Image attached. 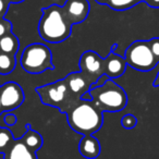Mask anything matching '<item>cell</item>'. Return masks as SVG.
Wrapping results in <instances>:
<instances>
[{
    "instance_id": "1",
    "label": "cell",
    "mask_w": 159,
    "mask_h": 159,
    "mask_svg": "<svg viewBox=\"0 0 159 159\" xmlns=\"http://www.w3.org/2000/svg\"><path fill=\"white\" fill-rule=\"evenodd\" d=\"M70 128L76 133L93 135L100 130L104 123L102 111L94 104L93 100L79 99L72 104L64 112Z\"/></svg>"
},
{
    "instance_id": "2",
    "label": "cell",
    "mask_w": 159,
    "mask_h": 159,
    "mask_svg": "<svg viewBox=\"0 0 159 159\" xmlns=\"http://www.w3.org/2000/svg\"><path fill=\"white\" fill-rule=\"evenodd\" d=\"M38 33L43 40L50 44H59L72 34V24L66 18L61 6L51 5L42 10Z\"/></svg>"
},
{
    "instance_id": "3",
    "label": "cell",
    "mask_w": 159,
    "mask_h": 159,
    "mask_svg": "<svg viewBox=\"0 0 159 159\" xmlns=\"http://www.w3.org/2000/svg\"><path fill=\"white\" fill-rule=\"evenodd\" d=\"M92 100L102 111L118 112L123 110L128 105V95L119 84L111 79L105 81L102 84L92 85L89 89Z\"/></svg>"
},
{
    "instance_id": "4",
    "label": "cell",
    "mask_w": 159,
    "mask_h": 159,
    "mask_svg": "<svg viewBox=\"0 0 159 159\" xmlns=\"http://www.w3.org/2000/svg\"><path fill=\"white\" fill-rule=\"evenodd\" d=\"M21 66L30 74H40L47 70H55L51 51L44 44H31L24 48L21 56Z\"/></svg>"
},
{
    "instance_id": "5",
    "label": "cell",
    "mask_w": 159,
    "mask_h": 159,
    "mask_svg": "<svg viewBox=\"0 0 159 159\" xmlns=\"http://www.w3.org/2000/svg\"><path fill=\"white\" fill-rule=\"evenodd\" d=\"M35 91L43 104L50 107H56L61 113H64L71 105L79 100L73 97L72 94L70 93L64 79L36 87Z\"/></svg>"
},
{
    "instance_id": "6",
    "label": "cell",
    "mask_w": 159,
    "mask_h": 159,
    "mask_svg": "<svg viewBox=\"0 0 159 159\" xmlns=\"http://www.w3.org/2000/svg\"><path fill=\"white\" fill-rule=\"evenodd\" d=\"M124 59L128 66L141 72L152 71L158 62L152 56L147 40H135L125 49Z\"/></svg>"
},
{
    "instance_id": "7",
    "label": "cell",
    "mask_w": 159,
    "mask_h": 159,
    "mask_svg": "<svg viewBox=\"0 0 159 159\" xmlns=\"http://www.w3.org/2000/svg\"><path fill=\"white\" fill-rule=\"evenodd\" d=\"M81 72L91 81L93 84L97 83L99 79L105 75L104 58L93 50H86L82 53L79 61Z\"/></svg>"
},
{
    "instance_id": "8",
    "label": "cell",
    "mask_w": 159,
    "mask_h": 159,
    "mask_svg": "<svg viewBox=\"0 0 159 159\" xmlns=\"http://www.w3.org/2000/svg\"><path fill=\"white\" fill-rule=\"evenodd\" d=\"M24 92L20 84L16 82H7L0 86V102L2 112L19 108L24 102Z\"/></svg>"
},
{
    "instance_id": "9",
    "label": "cell",
    "mask_w": 159,
    "mask_h": 159,
    "mask_svg": "<svg viewBox=\"0 0 159 159\" xmlns=\"http://www.w3.org/2000/svg\"><path fill=\"white\" fill-rule=\"evenodd\" d=\"M62 10L72 25L82 23L89 16L91 5L89 0H66L62 6Z\"/></svg>"
},
{
    "instance_id": "10",
    "label": "cell",
    "mask_w": 159,
    "mask_h": 159,
    "mask_svg": "<svg viewBox=\"0 0 159 159\" xmlns=\"http://www.w3.org/2000/svg\"><path fill=\"white\" fill-rule=\"evenodd\" d=\"M66 85L69 87V91L72 94V96L76 99H81L83 95L89 92L93 83L83 74L81 71L80 72H72L69 73L64 77Z\"/></svg>"
},
{
    "instance_id": "11",
    "label": "cell",
    "mask_w": 159,
    "mask_h": 159,
    "mask_svg": "<svg viewBox=\"0 0 159 159\" xmlns=\"http://www.w3.org/2000/svg\"><path fill=\"white\" fill-rule=\"evenodd\" d=\"M126 66L128 64L124 57L110 51L109 55L104 59V73L108 76V79H118L125 72Z\"/></svg>"
},
{
    "instance_id": "12",
    "label": "cell",
    "mask_w": 159,
    "mask_h": 159,
    "mask_svg": "<svg viewBox=\"0 0 159 159\" xmlns=\"http://www.w3.org/2000/svg\"><path fill=\"white\" fill-rule=\"evenodd\" d=\"M79 152L84 158L95 159L100 155V143L93 135H84L79 144Z\"/></svg>"
},
{
    "instance_id": "13",
    "label": "cell",
    "mask_w": 159,
    "mask_h": 159,
    "mask_svg": "<svg viewBox=\"0 0 159 159\" xmlns=\"http://www.w3.org/2000/svg\"><path fill=\"white\" fill-rule=\"evenodd\" d=\"M9 159H37L35 152H32L22 141H16L9 152Z\"/></svg>"
},
{
    "instance_id": "14",
    "label": "cell",
    "mask_w": 159,
    "mask_h": 159,
    "mask_svg": "<svg viewBox=\"0 0 159 159\" xmlns=\"http://www.w3.org/2000/svg\"><path fill=\"white\" fill-rule=\"evenodd\" d=\"M19 47H20V44H19L18 37L12 33L7 34L0 38V50H1V52L16 57Z\"/></svg>"
},
{
    "instance_id": "15",
    "label": "cell",
    "mask_w": 159,
    "mask_h": 159,
    "mask_svg": "<svg viewBox=\"0 0 159 159\" xmlns=\"http://www.w3.org/2000/svg\"><path fill=\"white\" fill-rule=\"evenodd\" d=\"M27 128H29V130L25 132V134L23 135L21 141H22L32 152H36L43 146V137L38 132L32 130V129L30 128V125H27Z\"/></svg>"
},
{
    "instance_id": "16",
    "label": "cell",
    "mask_w": 159,
    "mask_h": 159,
    "mask_svg": "<svg viewBox=\"0 0 159 159\" xmlns=\"http://www.w3.org/2000/svg\"><path fill=\"white\" fill-rule=\"evenodd\" d=\"M16 60L14 56L7 55V53H0V74L7 75L11 73L16 69Z\"/></svg>"
},
{
    "instance_id": "17",
    "label": "cell",
    "mask_w": 159,
    "mask_h": 159,
    "mask_svg": "<svg viewBox=\"0 0 159 159\" xmlns=\"http://www.w3.org/2000/svg\"><path fill=\"white\" fill-rule=\"evenodd\" d=\"M142 1L144 2V0H109L107 6L116 11H125Z\"/></svg>"
},
{
    "instance_id": "18",
    "label": "cell",
    "mask_w": 159,
    "mask_h": 159,
    "mask_svg": "<svg viewBox=\"0 0 159 159\" xmlns=\"http://www.w3.org/2000/svg\"><path fill=\"white\" fill-rule=\"evenodd\" d=\"M137 123V119L135 118V116L131 115V113H128V115L123 116L121 118V125L123 126L124 129H128V130H131V129L135 128Z\"/></svg>"
},
{
    "instance_id": "19",
    "label": "cell",
    "mask_w": 159,
    "mask_h": 159,
    "mask_svg": "<svg viewBox=\"0 0 159 159\" xmlns=\"http://www.w3.org/2000/svg\"><path fill=\"white\" fill-rule=\"evenodd\" d=\"M12 139V133L8 129H1L0 130V149L5 148Z\"/></svg>"
},
{
    "instance_id": "20",
    "label": "cell",
    "mask_w": 159,
    "mask_h": 159,
    "mask_svg": "<svg viewBox=\"0 0 159 159\" xmlns=\"http://www.w3.org/2000/svg\"><path fill=\"white\" fill-rule=\"evenodd\" d=\"M149 49L152 56L155 57L157 62H159V37H152V39L147 40Z\"/></svg>"
},
{
    "instance_id": "21",
    "label": "cell",
    "mask_w": 159,
    "mask_h": 159,
    "mask_svg": "<svg viewBox=\"0 0 159 159\" xmlns=\"http://www.w3.org/2000/svg\"><path fill=\"white\" fill-rule=\"evenodd\" d=\"M1 117H2L3 126H12L18 121L16 116L11 112H2L1 113Z\"/></svg>"
},
{
    "instance_id": "22",
    "label": "cell",
    "mask_w": 159,
    "mask_h": 159,
    "mask_svg": "<svg viewBox=\"0 0 159 159\" xmlns=\"http://www.w3.org/2000/svg\"><path fill=\"white\" fill-rule=\"evenodd\" d=\"M12 24L10 22H0V38L2 36L7 35V34L11 33Z\"/></svg>"
},
{
    "instance_id": "23",
    "label": "cell",
    "mask_w": 159,
    "mask_h": 159,
    "mask_svg": "<svg viewBox=\"0 0 159 159\" xmlns=\"http://www.w3.org/2000/svg\"><path fill=\"white\" fill-rule=\"evenodd\" d=\"M8 5H9V1L8 0H0V16L2 18L6 14L8 9Z\"/></svg>"
},
{
    "instance_id": "24",
    "label": "cell",
    "mask_w": 159,
    "mask_h": 159,
    "mask_svg": "<svg viewBox=\"0 0 159 159\" xmlns=\"http://www.w3.org/2000/svg\"><path fill=\"white\" fill-rule=\"evenodd\" d=\"M144 2L150 8H155V9H159V0H144Z\"/></svg>"
},
{
    "instance_id": "25",
    "label": "cell",
    "mask_w": 159,
    "mask_h": 159,
    "mask_svg": "<svg viewBox=\"0 0 159 159\" xmlns=\"http://www.w3.org/2000/svg\"><path fill=\"white\" fill-rule=\"evenodd\" d=\"M152 85H154V87H158L159 86V72H158V74H157V76H156V79H155Z\"/></svg>"
},
{
    "instance_id": "26",
    "label": "cell",
    "mask_w": 159,
    "mask_h": 159,
    "mask_svg": "<svg viewBox=\"0 0 159 159\" xmlns=\"http://www.w3.org/2000/svg\"><path fill=\"white\" fill-rule=\"evenodd\" d=\"M95 1L97 3H99V5H107L109 0H95Z\"/></svg>"
},
{
    "instance_id": "27",
    "label": "cell",
    "mask_w": 159,
    "mask_h": 159,
    "mask_svg": "<svg viewBox=\"0 0 159 159\" xmlns=\"http://www.w3.org/2000/svg\"><path fill=\"white\" fill-rule=\"evenodd\" d=\"M9 3H20V2H23L24 0H8Z\"/></svg>"
},
{
    "instance_id": "28",
    "label": "cell",
    "mask_w": 159,
    "mask_h": 159,
    "mask_svg": "<svg viewBox=\"0 0 159 159\" xmlns=\"http://www.w3.org/2000/svg\"><path fill=\"white\" fill-rule=\"evenodd\" d=\"M0 112L2 113V109H1V102H0Z\"/></svg>"
}]
</instances>
